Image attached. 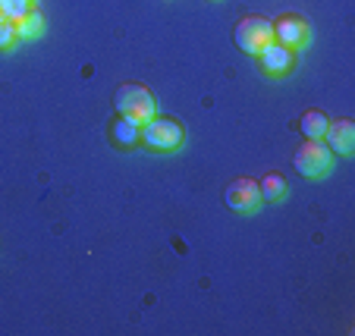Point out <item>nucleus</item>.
Masks as SVG:
<instances>
[{
  "instance_id": "39448f33",
  "label": "nucleus",
  "mask_w": 355,
  "mask_h": 336,
  "mask_svg": "<svg viewBox=\"0 0 355 336\" xmlns=\"http://www.w3.org/2000/svg\"><path fill=\"white\" fill-rule=\"evenodd\" d=\"M223 202H227V208L236 211V214H252V211L261 204V188H258L255 179L239 176V179H233L227 186V192H223Z\"/></svg>"
},
{
  "instance_id": "20e7f679",
  "label": "nucleus",
  "mask_w": 355,
  "mask_h": 336,
  "mask_svg": "<svg viewBox=\"0 0 355 336\" xmlns=\"http://www.w3.org/2000/svg\"><path fill=\"white\" fill-rule=\"evenodd\" d=\"M274 41V22L264 19V16H245L236 26V44H239L242 54L258 57L264 47Z\"/></svg>"
},
{
  "instance_id": "4468645a",
  "label": "nucleus",
  "mask_w": 355,
  "mask_h": 336,
  "mask_svg": "<svg viewBox=\"0 0 355 336\" xmlns=\"http://www.w3.org/2000/svg\"><path fill=\"white\" fill-rule=\"evenodd\" d=\"M28 10H32V3H28V0H3V16H7V19H13V22L22 19Z\"/></svg>"
},
{
  "instance_id": "9d476101",
  "label": "nucleus",
  "mask_w": 355,
  "mask_h": 336,
  "mask_svg": "<svg viewBox=\"0 0 355 336\" xmlns=\"http://www.w3.org/2000/svg\"><path fill=\"white\" fill-rule=\"evenodd\" d=\"M327 114H321V110H305L302 114V123L299 129L305 132V139H324V132H327Z\"/></svg>"
},
{
  "instance_id": "dca6fc26",
  "label": "nucleus",
  "mask_w": 355,
  "mask_h": 336,
  "mask_svg": "<svg viewBox=\"0 0 355 336\" xmlns=\"http://www.w3.org/2000/svg\"><path fill=\"white\" fill-rule=\"evenodd\" d=\"M28 3H32V7H35V3H38V0H28Z\"/></svg>"
},
{
  "instance_id": "f8f14e48",
  "label": "nucleus",
  "mask_w": 355,
  "mask_h": 336,
  "mask_svg": "<svg viewBox=\"0 0 355 336\" xmlns=\"http://www.w3.org/2000/svg\"><path fill=\"white\" fill-rule=\"evenodd\" d=\"M258 188H261V202L274 204L286 195V179H283V173H268L261 182H258Z\"/></svg>"
},
{
  "instance_id": "f03ea898",
  "label": "nucleus",
  "mask_w": 355,
  "mask_h": 336,
  "mask_svg": "<svg viewBox=\"0 0 355 336\" xmlns=\"http://www.w3.org/2000/svg\"><path fill=\"white\" fill-rule=\"evenodd\" d=\"M334 151L327 148V141L321 139H305L299 145V151L293 154V167L299 170L302 176H309V179H321L334 170Z\"/></svg>"
},
{
  "instance_id": "1a4fd4ad",
  "label": "nucleus",
  "mask_w": 355,
  "mask_h": 336,
  "mask_svg": "<svg viewBox=\"0 0 355 336\" xmlns=\"http://www.w3.org/2000/svg\"><path fill=\"white\" fill-rule=\"evenodd\" d=\"M110 141L116 148H132L135 141H141V126L126 120V116H116L114 126H110Z\"/></svg>"
},
{
  "instance_id": "6e6552de",
  "label": "nucleus",
  "mask_w": 355,
  "mask_h": 336,
  "mask_svg": "<svg viewBox=\"0 0 355 336\" xmlns=\"http://www.w3.org/2000/svg\"><path fill=\"white\" fill-rule=\"evenodd\" d=\"M327 148L340 157H349L355 151V123L352 120H330L327 123Z\"/></svg>"
},
{
  "instance_id": "2eb2a0df",
  "label": "nucleus",
  "mask_w": 355,
  "mask_h": 336,
  "mask_svg": "<svg viewBox=\"0 0 355 336\" xmlns=\"http://www.w3.org/2000/svg\"><path fill=\"white\" fill-rule=\"evenodd\" d=\"M0 16H3V0H0Z\"/></svg>"
},
{
  "instance_id": "423d86ee",
  "label": "nucleus",
  "mask_w": 355,
  "mask_h": 336,
  "mask_svg": "<svg viewBox=\"0 0 355 336\" xmlns=\"http://www.w3.org/2000/svg\"><path fill=\"white\" fill-rule=\"evenodd\" d=\"M274 41L283 47H302L305 41H309V22L302 19V16L295 13H283L280 19L274 22Z\"/></svg>"
},
{
  "instance_id": "9b49d317",
  "label": "nucleus",
  "mask_w": 355,
  "mask_h": 336,
  "mask_svg": "<svg viewBox=\"0 0 355 336\" xmlns=\"http://www.w3.org/2000/svg\"><path fill=\"white\" fill-rule=\"evenodd\" d=\"M16 35H19V38H41V35H44V16L32 7L22 19H16Z\"/></svg>"
},
{
  "instance_id": "0eeeda50",
  "label": "nucleus",
  "mask_w": 355,
  "mask_h": 336,
  "mask_svg": "<svg viewBox=\"0 0 355 336\" xmlns=\"http://www.w3.org/2000/svg\"><path fill=\"white\" fill-rule=\"evenodd\" d=\"M258 63H261V69L268 76H286L289 69L295 67V51L293 47L277 44V41H270L261 54H258Z\"/></svg>"
},
{
  "instance_id": "ddd939ff",
  "label": "nucleus",
  "mask_w": 355,
  "mask_h": 336,
  "mask_svg": "<svg viewBox=\"0 0 355 336\" xmlns=\"http://www.w3.org/2000/svg\"><path fill=\"white\" fill-rule=\"evenodd\" d=\"M16 41H19V35H16V22L7 19V16H0V51H10Z\"/></svg>"
},
{
  "instance_id": "7ed1b4c3",
  "label": "nucleus",
  "mask_w": 355,
  "mask_h": 336,
  "mask_svg": "<svg viewBox=\"0 0 355 336\" xmlns=\"http://www.w3.org/2000/svg\"><path fill=\"white\" fill-rule=\"evenodd\" d=\"M141 141L151 151H176L186 141V129L173 116H151L148 123H141Z\"/></svg>"
},
{
  "instance_id": "f257e3e1",
  "label": "nucleus",
  "mask_w": 355,
  "mask_h": 336,
  "mask_svg": "<svg viewBox=\"0 0 355 336\" xmlns=\"http://www.w3.org/2000/svg\"><path fill=\"white\" fill-rule=\"evenodd\" d=\"M114 107H116V116H126V120L139 123V126L157 114L155 94L148 91L145 85H139V82H123V85L116 88L114 91Z\"/></svg>"
}]
</instances>
